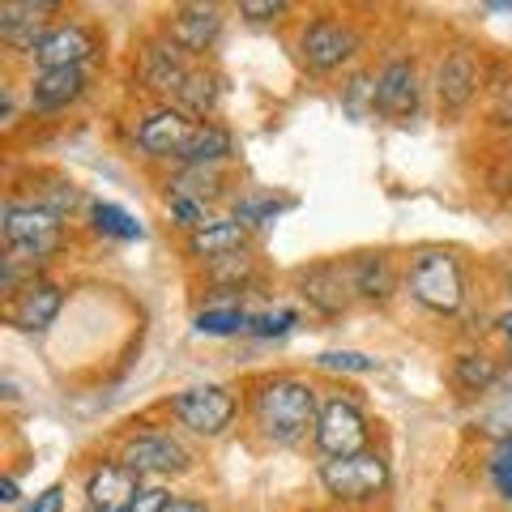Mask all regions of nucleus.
Masks as SVG:
<instances>
[{
	"instance_id": "obj_1",
	"label": "nucleus",
	"mask_w": 512,
	"mask_h": 512,
	"mask_svg": "<svg viewBox=\"0 0 512 512\" xmlns=\"http://www.w3.org/2000/svg\"><path fill=\"white\" fill-rule=\"evenodd\" d=\"M252 423L261 431L265 444H299L308 431H316L320 406H316V389L299 376H269L252 389Z\"/></svg>"
},
{
	"instance_id": "obj_2",
	"label": "nucleus",
	"mask_w": 512,
	"mask_h": 512,
	"mask_svg": "<svg viewBox=\"0 0 512 512\" xmlns=\"http://www.w3.org/2000/svg\"><path fill=\"white\" fill-rule=\"evenodd\" d=\"M406 291L436 316H453L466 303V274L461 261L444 248H423L406 269Z\"/></svg>"
},
{
	"instance_id": "obj_3",
	"label": "nucleus",
	"mask_w": 512,
	"mask_h": 512,
	"mask_svg": "<svg viewBox=\"0 0 512 512\" xmlns=\"http://www.w3.org/2000/svg\"><path fill=\"white\" fill-rule=\"evenodd\" d=\"M320 487H325L338 504H376L384 500L393 474L376 448H367L359 457H325L320 461Z\"/></svg>"
},
{
	"instance_id": "obj_4",
	"label": "nucleus",
	"mask_w": 512,
	"mask_h": 512,
	"mask_svg": "<svg viewBox=\"0 0 512 512\" xmlns=\"http://www.w3.org/2000/svg\"><path fill=\"white\" fill-rule=\"evenodd\" d=\"M0 227H5L9 252L26 256V261H35V265H43L47 256H56L60 244H64V218H56L52 210H43L39 201H30V205L9 201Z\"/></svg>"
},
{
	"instance_id": "obj_5",
	"label": "nucleus",
	"mask_w": 512,
	"mask_h": 512,
	"mask_svg": "<svg viewBox=\"0 0 512 512\" xmlns=\"http://www.w3.org/2000/svg\"><path fill=\"white\" fill-rule=\"evenodd\" d=\"M359 30L342 22V18H312L308 26H303L299 35V60L308 64L312 73H338L346 60L359 56Z\"/></svg>"
},
{
	"instance_id": "obj_6",
	"label": "nucleus",
	"mask_w": 512,
	"mask_h": 512,
	"mask_svg": "<svg viewBox=\"0 0 512 512\" xmlns=\"http://www.w3.org/2000/svg\"><path fill=\"white\" fill-rule=\"evenodd\" d=\"M312 436L325 457H359V453H367L372 427H367V414L350 402V397H329V402L320 406Z\"/></svg>"
},
{
	"instance_id": "obj_7",
	"label": "nucleus",
	"mask_w": 512,
	"mask_h": 512,
	"mask_svg": "<svg viewBox=\"0 0 512 512\" xmlns=\"http://www.w3.org/2000/svg\"><path fill=\"white\" fill-rule=\"evenodd\" d=\"M235 393L222 389V384H205V389H184L171 397V414L180 419V427H188L192 436H222L235 419Z\"/></svg>"
},
{
	"instance_id": "obj_8",
	"label": "nucleus",
	"mask_w": 512,
	"mask_h": 512,
	"mask_svg": "<svg viewBox=\"0 0 512 512\" xmlns=\"http://www.w3.org/2000/svg\"><path fill=\"white\" fill-rule=\"evenodd\" d=\"M141 491H146L141 487V474L133 466H124V461H99V466L86 474L90 512H128Z\"/></svg>"
},
{
	"instance_id": "obj_9",
	"label": "nucleus",
	"mask_w": 512,
	"mask_h": 512,
	"mask_svg": "<svg viewBox=\"0 0 512 512\" xmlns=\"http://www.w3.org/2000/svg\"><path fill=\"white\" fill-rule=\"evenodd\" d=\"M376 111L384 120H410L419 111V69L410 56L384 60L376 73Z\"/></svg>"
},
{
	"instance_id": "obj_10",
	"label": "nucleus",
	"mask_w": 512,
	"mask_h": 512,
	"mask_svg": "<svg viewBox=\"0 0 512 512\" xmlns=\"http://www.w3.org/2000/svg\"><path fill=\"white\" fill-rule=\"evenodd\" d=\"M188 77H192V64H188V56L167 35L163 39H150L146 47H141V82H146L154 94L171 99V107L184 94Z\"/></svg>"
},
{
	"instance_id": "obj_11",
	"label": "nucleus",
	"mask_w": 512,
	"mask_h": 512,
	"mask_svg": "<svg viewBox=\"0 0 512 512\" xmlns=\"http://www.w3.org/2000/svg\"><path fill=\"white\" fill-rule=\"evenodd\" d=\"M124 466H133L137 474H184L192 466L188 448L167 436V431H141V436L124 440Z\"/></svg>"
},
{
	"instance_id": "obj_12",
	"label": "nucleus",
	"mask_w": 512,
	"mask_h": 512,
	"mask_svg": "<svg viewBox=\"0 0 512 512\" xmlns=\"http://www.w3.org/2000/svg\"><path fill=\"white\" fill-rule=\"evenodd\" d=\"M197 124L201 120H192L180 107H158L137 124V146L150 158H180L192 133H197Z\"/></svg>"
},
{
	"instance_id": "obj_13",
	"label": "nucleus",
	"mask_w": 512,
	"mask_h": 512,
	"mask_svg": "<svg viewBox=\"0 0 512 512\" xmlns=\"http://www.w3.org/2000/svg\"><path fill=\"white\" fill-rule=\"evenodd\" d=\"M60 308H64V291H60V286L47 282V278H35V282H26L22 291L5 303V325L22 329V333H43L60 316Z\"/></svg>"
},
{
	"instance_id": "obj_14",
	"label": "nucleus",
	"mask_w": 512,
	"mask_h": 512,
	"mask_svg": "<svg viewBox=\"0 0 512 512\" xmlns=\"http://www.w3.org/2000/svg\"><path fill=\"white\" fill-rule=\"evenodd\" d=\"M299 295L308 299V308L320 316H342L355 299V286H350V269L346 265H312L299 269Z\"/></svg>"
},
{
	"instance_id": "obj_15",
	"label": "nucleus",
	"mask_w": 512,
	"mask_h": 512,
	"mask_svg": "<svg viewBox=\"0 0 512 512\" xmlns=\"http://www.w3.org/2000/svg\"><path fill=\"white\" fill-rule=\"evenodd\" d=\"M218 35H222V9H214V5H184V9H175L167 22V39L180 47L184 56L210 52Z\"/></svg>"
},
{
	"instance_id": "obj_16",
	"label": "nucleus",
	"mask_w": 512,
	"mask_h": 512,
	"mask_svg": "<svg viewBox=\"0 0 512 512\" xmlns=\"http://www.w3.org/2000/svg\"><path fill=\"white\" fill-rule=\"evenodd\" d=\"M90 56H94V35L82 22H64V26H52V35L43 39L35 64L39 69H82Z\"/></svg>"
},
{
	"instance_id": "obj_17",
	"label": "nucleus",
	"mask_w": 512,
	"mask_h": 512,
	"mask_svg": "<svg viewBox=\"0 0 512 512\" xmlns=\"http://www.w3.org/2000/svg\"><path fill=\"white\" fill-rule=\"evenodd\" d=\"M86 94V69H39L30 82V107L52 116Z\"/></svg>"
},
{
	"instance_id": "obj_18",
	"label": "nucleus",
	"mask_w": 512,
	"mask_h": 512,
	"mask_svg": "<svg viewBox=\"0 0 512 512\" xmlns=\"http://www.w3.org/2000/svg\"><path fill=\"white\" fill-rule=\"evenodd\" d=\"M474 90H478V60H474V52H466V47H457L453 56H444L440 73H436L440 107H444V111H461V107H470Z\"/></svg>"
},
{
	"instance_id": "obj_19",
	"label": "nucleus",
	"mask_w": 512,
	"mask_h": 512,
	"mask_svg": "<svg viewBox=\"0 0 512 512\" xmlns=\"http://www.w3.org/2000/svg\"><path fill=\"white\" fill-rule=\"evenodd\" d=\"M188 252L197 256V261H222V256L248 252V227L235 218H214L210 227L188 235Z\"/></svg>"
},
{
	"instance_id": "obj_20",
	"label": "nucleus",
	"mask_w": 512,
	"mask_h": 512,
	"mask_svg": "<svg viewBox=\"0 0 512 512\" xmlns=\"http://www.w3.org/2000/svg\"><path fill=\"white\" fill-rule=\"evenodd\" d=\"M346 269H350V286H355L359 299H372V303L393 299L397 274H393V261H389L384 252H363V256H355V261H350Z\"/></svg>"
},
{
	"instance_id": "obj_21",
	"label": "nucleus",
	"mask_w": 512,
	"mask_h": 512,
	"mask_svg": "<svg viewBox=\"0 0 512 512\" xmlns=\"http://www.w3.org/2000/svg\"><path fill=\"white\" fill-rule=\"evenodd\" d=\"M231 150H235V141H231L227 128L214 124V120H201L197 133H192V141L180 154V163L184 167H218V163H227L231 158Z\"/></svg>"
},
{
	"instance_id": "obj_22",
	"label": "nucleus",
	"mask_w": 512,
	"mask_h": 512,
	"mask_svg": "<svg viewBox=\"0 0 512 512\" xmlns=\"http://www.w3.org/2000/svg\"><path fill=\"white\" fill-rule=\"evenodd\" d=\"M453 380L461 393H487L500 384V363H495L487 350H461L453 359Z\"/></svg>"
},
{
	"instance_id": "obj_23",
	"label": "nucleus",
	"mask_w": 512,
	"mask_h": 512,
	"mask_svg": "<svg viewBox=\"0 0 512 512\" xmlns=\"http://www.w3.org/2000/svg\"><path fill=\"white\" fill-rule=\"evenodd\" d=\"M218 94H222V77H218V73H210V69H192L188 86H184L180 99H175V107L188 111V116H201V120H205V116H214Z\"/></svg>"
},
{
	"instance_id": "obj_24",
	"label": "nucleus",
	"mask_w": 512,
	"mask_h": 512,
	"mask_svg": "<svg viewBox=\"0 0 512 512\" xmlns=\"http://www.w3.org/2000/svg\"><path fill=\"white\" fill-rule=\"evenodd\" d=\"M90 222H94V231H99L103 239H120V244H133V239H146V227L120 210V205H111V201H94L90 205Z\"/></svg>"
},
{
	"instance_id": "obj_25",
	"label": "nucleus",
	"mask_w": 512,
	"mask_h": 512,
	"mask_svg": "<svg viewBox=\"0 0 512 512\" xmlns=\"http://www.w3.org/2000/svg\"><path fill=\"white\" fill-rule=\"evenodd\" d=\"M197 333H205V338H231V333H248L252 325V312H244L239 303H227V308H205L197 312Z\"/></svg>"
},
{
	"instance_id": "obj_26",
	"label": "nucleus",
	"mask_w": 512,
	"mask_h": 512,
	"mask_svg": "<svg viewBox=\"0 0 512 512\" xmlns=\"http://www.w3.org/2000/svg\"><path fill=\"white\" fill-rule=\"evenodd\" d=\"M295 201H278V197H269V192H248V197H239L235 201V210L231 218L235 222H244V227H269L278 214H286Z\"/></svg>"
},
{
	"instance_id": "obj_27",
	"label": "nucleus",
	"mask_w": 512,
	"mask_h": 512,
	"mask_svg": "<svg viewBox=\"0 0 512 512\" xmlns=\"http://www.w3.org/2000/svg\"><path fill=\"white\" fill-rule=\"evenodd\" d=\"M218 184H222L218 167H184V175L175 180V192H184V197L205 205L210 197H218Z\"/></svg>"
},
{
	"instance_id": "obj_28",
	"label": "nucleus",
	"mask_w": 512,
	"mask_h": 512,
	"mask_svg": "<svg viewBox=\"0 0 512 512\" xmlns=\"http://www.w3.org/2000/svg\"><path fill=\"white\" fill-rule=\"evenodd\" d=\"M316 367L325 372H346V376H363V372H376V359L363 355V350H320Z\"/></svg>"
},
{
	"instance_id": "obj_29",
	"label": "nucleus",
	"mask_w": 512,
	"mask_h": 512,
	"mask_svg": "<svg viewBox=\"0 0 512 512\" xmlns=\"http://www.w3.org/2000/svg\"><path fill=\"white\" fill-rule=\"evenodd\" d=\"M295 320H299L295 308L256 312V316H252V325H248V333H252V338H282V333H291V329H295Z\"/></svg>"
},
{
	"instance_id": "obj_30",
	"label": "nucleus",
	"mask_w": 512,
	"mask_h": 512,
	"mask_svg": "<svg viewBox=\"0 0 512 512\" xmlns=\"http://www.w3.org/2000/svg\"><path fill=\"white\" fill-rule=\"evenodd\" d=\"M342 99H346V111L355 120L363 116L367 107L376 111V73H355V77H350V86L342 90Z\"/></svg>"
},
{
	"instance_id": "obj_31",
	"label": "nucleus",
	"mask_w": 512,
	"mask_h": 512,
	"mask_svg": "<svg viewBox=\"0 0 512 512\" xmlns=\"http://www.w3.org/2000/svg\"><path fill=\"white\" fill-rule=\"evenodd\" d=\"M171 214H175V222L192 235V231H201V227H210V214H205V205L201 201H192V197H184V192H171Z\"/></svg>"
},
{
	"instance_id": "obj_32",
	"label": "nucleus",
	"mask_w": 512,
	"mask_h": 512,
	"mask_svg": "<svg viewBox=\"0 0 512 512\" xmlns=\"http://www.w3.org/2000/svg\"><path fill=\"white\" fill-rule=\"evenodd\" d=\"M483 431L491 440H500V444H512V397H504L500 406H491L483 414Z\"/></svg>"
},
{
	"instance_id": "obj_33",
	"label": "nucleus",
	"mask_w": 512,
	"mask_h": 512,
	"mask_svg": "<svg viewBox=\"0 0 512 512\" xmlns=\"http://www.w3.org/2000/svg\"><path fill=\"white\" fill-rule=\"evenodd\" d=\"M491 483H495V491H500L504 495V500L512 504V444H500V448H495V453H491Z\"/></svg>"
},
{
	"instance_id": "obj_34",
	"label": "nucleus",
	"mask_w": 512,
	"mask_h": 512,
	"mask_svg": "<svg viewBox=\"0 0 512 512\" xmlns=\"http://www.w3.org/2000/svg\"><path fill=\"white\" fill-rule=\"evenodd\" d=\"M286 9H291L286 0H239V18L248 22H278Z\"/></svg>"
},
{
	"instance_id": "obj_35",
	"label": "nucleus",
	"mask_w": 512,
	"mask_h": 512,
	"mask_svg": "<svg viewBox=\"0 0 512 512\" xmlns=\"http://www.w3.org/2000/svg\"><path fill=\"white\" fill-rule=\"evenodd\" d=\"M22 512H64V487H60V483H52L47 491H39L35 500H30Z\"/></svg>"
},
{
	"instance_id": "obj_36",
	"label": "nucleus",
	"mask_w": 512,
	"mask_h": 512,
	"mask_svg": "<svg viewBox=\"0 0 512 512\" xmlns=\"http://www.w3.org/2000/svg\"><path fill=\"white\" fill-rule=\"evenodd\" d=\"M167 504H171V491H163V487H146L137 495V504L128 508V512H167Z\"/></svg>"
},
{
	"instance_id": "obj_37",
	"label": "nucleus",
	"mask_w": 512,
	"mask_h": 512,
	"mask_svg": "<svg viewBox=\"0 0 512 512\" xmlns=\"http://www.w3.org/2000/svg\"><path fill=\"white\" fill-rule=\"evenodd\" d=\"M495 124H512V77L504 86H495V103H491Z\"/></svg>"
},
{
	"instance_id": "obj_38",
	"label": "nucleus",
	"mask_w": 512,
	"mask_h": 512,
	"mask_svg": "<svg viewBox=\"0 0 512 512\" xmlns=\"http://www.w3.org/2000/svg\"><path fill=\"white\" fill-rule=\"evenodd\" d=\"M167 512H210V508H205L201 500H184V495H180V500L167 504Z\"/></svg>"
},
{
	"instance_id": "obj_39",
	"label": "nucleus",
	"mask_w": 512,
	"mask_h": 512,
	"mask_svg": "<svg viewBox=\"0 0 512 512\" xmlns=\"http://www.w3.org/2000/svg\"><path fill=\"white\" fill-rule=\"evenodd\" d=\"M0 500H5V504H18V500H22L18 478H5V483H0Z\"/></svg>"
},
{
	"instance_id": "obj_40",
	"label": "nucleus",
	"mask_w": 512,
	"mask_h": 512,
	"mask_svg": "<svg viewBox=\"0 0 512 512\" xmlns=\"http://www.w3.org/2000/svg\"><path fill=\"white\" fill-rule=\"evenodd\" d=\"M495 333H500V338H504V346L512 350V308H508L500 320H495Z\"/></svg>"
},
{
	"instance_id": "obj_41",
	"label": "nucleus",
	"mask_w": 512,
	"mask_h": 512,
	"mask_svg": "<svg viewBox=\"0 0 512 512\" xmlns=\"http://www.w3.org/2000/svg\"><path fill=\"white\" fill-rule=\"evenodd\" d=\"M487 9H495V13H512V0H491Z\"/></svg>"
}]
</instances>
